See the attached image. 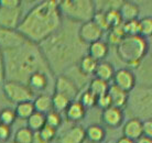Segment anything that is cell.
I'll return each mask as SVG.
<instances>
[{"label":"cell","mask_w":152,"mask_h":143,"mask_svg":"<svg viewBox=\"0 0 152 143\" xmlns=\"http://www.w3.org/2000/svg\"><path fill=\"white\" fill-rule=\"evenodd\" d=\"M63 15L58 1L44 0L31 8L18 26V31L26 40L40 45L62 28Z\"/></svg>","instance_id":"cell-1"},{"label":"cell","mask_w":152,"mask_h":143,"mask_svg":"<svg viewBox=\"0 0 152 143\" xmlns=\"http://www.w3.org/2000/svg\"><path fill=\"white\" fill-rule=\"evenodd\" d=\"M6 63L7 80L27 84L28 79L37 72L46 73L49 65L40 46L27 41L13 50L2 51Z\"/></svg>","instance_id":"cell-2"},{"label":"cell","mask_w":152,"mask_h":143,"mask_svg":"<svg viewBox=\"0 0 152 143\" xmlns=\"http://www.w3.org/2000/svg\"><path fill=\"white\" fill-rule=\"evenodd\" d=\"M77 42H82L80 38L76 40L71 39L69 41V35L65 33V31H61L60 29L39 46L45 57L48 65L57 71L63 69L75 61L80 62L83 57L78 55Z\"/></svg>","instance_id":"cell-3"},{"label":"cell","mask_w":152,"mask_h":143,"mask_svg":"<svg viewBox=\"0 0 152 143\" xmlns=\"http://www.w3.org/2000/svg\"><path fill=\"white\" fill-rule=\"evenodd\" d=\"M148 43L140 35L125 36L117 45V54L120 60L130 66H138L147 53Z\"/></svg>","instance_id":"cell-4"},{"label":"cell","mask_w":152,"mask_h":143,"mask_svg":"<svg viewBox=\"0 0 152 143\" xmlns=\"http://www.w3.org/2000/svg\"><path fill=\"white\" fill-rule=\"evenodd\" d=\"M58 7L62 15L73 22L91 21L96 13L95 2L91 0H62Z\"/></svg>","instance_id":"cell-5"},{"label":"cell","mask_w":152,"mask_h":143,"mask_svg":"<svg viewBox=\"0 0 152 143\" xmlns=\"http://www.w3.org/2000/svg\"><path fill=\"white\" fill-rule=\"evenodd\" d=\"M2 90L8 100L15 105L24 101H33L35 98L34 93L27 84L15 80H6L2 84Z\"/></svg>","instance_id":"cell-6"},{"label":"cell","mask_w":152,"mask_h":143,"mask_svg":"<svg viewBox=\"0 0 152 143\" xmlns=\"http://www.w3.org/2000/svg\"><path fill=\"white\" fill-rule=\"evenodd\" d=\"M22 7L6 8L0 6V29L18 30L22 20Z\"/></svg>","instance_id":"cell-7"},{"label":"cell","mask_w":152,"mask_h":143,"mask_svg":"<svg viewBox=\"0 0 152 143\" xmlns=\"http://www.w3.org/2000/svg\"><path fill=\"white\" fill-rule=\"evenodd\" d=\"M27 42L26 38L18 30L0 29V50L9 51L21 46Z\"/></svg>","instance_id":"cell-8"},{"label":"cell","mask_w":152,"mask_h":143,"mask_svg":"<svg viewBox=\"0 0 152 143\" xmlns=\"http://www.w3.org/2000/svg\"><path fill=\"white\" fill-rule=\"evenodd\" d=\"M78 38L84 44H91L94 42L100 41L104 31L96 24L93 20L88 22L82 23L78 28Z\"/></svg>","instance_id":"cell-9"},{"label":"cell","mask_w":152,"mask_h":143,"mask_svg":"<svg viewBox=\"0 0 152 143\" xmlns=\"http://www.w3.org/2000/svg\"><path fill=\"white\" fill-rule=\"evenodd\" d=\"M55 93L62 94L69 98L71 100H76L75 98L78 95V87L75 84V82L69 76L60 75L55 80Z\"/></svg>","instance_id":"cell-10"},{"label":"cell","mask_w":152,"mask_h":143,"mask_svg":"<svg viewBox=\"0 0 152 143\" xmlns=\"http://www.w3.org/2000/svg\"><path fill=\"white\" fill-rule=\"evenodd\" d=\"M113 80H114V85L125 90L126 93L132 90L136 85V76L128 68H120L117 72H115Z\"/></svg>","instance_id":"cell-11"},{"label":"cell","mask_w":152,"mask_h":143,"mask_svg":"<svg viewBox=\"0 0 152 143\" xmlns=\"http://www.w3.org/2000/svg\"><path fill=\"white\" fill-rule=\"evenodd\" d=\"M86 129L80 124H75L65 130L57 139V143H85Z\"/></svg>","instance_id":"cell-12"},{"label":"cell","mask_w":152,"mask_h":143,"mask_svg":"<svg viewBox=\"0 0 152 143\" xmlns=\"http://www.w3.org/2000/svg\"><path fill=\"white\" fill-rule=\"evenodd\" d=\"M102 120L106 125L110 128H116L119 127L122 123L124 120V112L121 109H119L117 107L111 106L109 108L103 110L102 113Z\"/></svg>","instance_id":"cell-13"},{"label":"cell","mask_w":152,"mask_h":143,"mask_svg":"<svg viewBox=\"0 0 152 143\" xmlns=\"http://www.w3.org/2000/svg\"><path fill=\"white\" fill-rule=\"evenodd\" d=\"M122 133L125 138L132 140V141H137L140 139L141 136H143V130H142V121H140L137 118L130 119L125 123L124 129H122Z\"/></svg>","instance_id":"cell-14"},{"label":"cell","mask_w":152,"mask_h":143,"mask_svg":"<svg viewBox=\"0 0 152 143\" xmlns=\"http://www.w3.org/2000/svg\"><path fill=\"white\" fill-rule=\"evenodd\" d=\"M27 85L30 87V89L34 94H43V90H45L49 85V78L48 74L44 72H37L29 77Z\"/></svg>","instance_id":"cell-15"},{"label":"cell","mask_w":152,"mask_h":143,"mask_svg":"<svg viewBox=\"0 0 152 143\" xmlns=\"http://www.w3.org/2000/svg\"><path fill=\"white\" fill-rule=\"evenodd\" d=\"M109 51V46L108 43L105 41H97L91 43L87 46V54L89 56H91L93 58H95L98 62L104 61V58L107 56Z\"/></svg>","instance_id":"cell-16"},{"label":"cell","mask_w":152,"mask_h":143,"mask_svg":"<svg viewBox=\"0 0 152 143\" xmlns=\"http://www.w3.org/2000/svg\"><path fill=\"white\" fill-rule=\"evenodd\" d=\"M86 108L80 104V100H73L65 111L66 119L72 122H78L85 117Z\"/></svg>","instance_id":"cell-17"},{"label":"cell","mask_w":152,"mask_h":143,"mask_svg":"<svg viewBox=\"0 0 152 143\" xmlns=\"http://www.w3.org/2000/svg\"><path fill=\"white\" fill-rule=\"evenodd\" d=\"M119 13L122 19V22L137 20L139 15V7L138 4L131 1H122L121 6L119 8Z\"/></svg>","instance_id":"cell-18"},{"label":"cell","mask_w":152,"mask_h":143,"mask_svg":"<svg viewBox=\"0 0 152 143\" xmlns=\"http://www.w3.org/2000/svg\"><path fill=\"white\" fill-rule=\"evenodd\" d=\"M108 95L110 97L111 105L114 107H117L119 109H121L122 107H125L128 100V93L120 89L116 85H110L108 89Z\"/></svg>","instance_id":"cell-19"},{"label":"cell","mask_w":152,"mask_h":143,"mask_svg":"<svg viewBox=\"0 0 152 143\" xmlns=\"http://www.w3.org/2000/svg\"><path fill=\"white\" fill-rule=\"evenodd\" d=\"M33 105H34L35 111L46 115L53 110L52 96L49 94H39L38 96H35Z\"/></svg>","instance_id":"cell-20"},{"label":"cell","mask_w":152,"mask_h":143,"mask_svg":"<svg viewBox=\"0 0 152 143\" xmlns=\"http://www.w3.org/2000/svg\"><path fill=\"white\" fill-rule=\"evenodd\" d=\"M98 63V61H96L95 58L89 56L88 54H85L78 62V68H80V72L84 76L95 75Z\"/></svg>","instance_id":"cell-21"},{"label":"cell","mask_w":152,"mask_h":143,"mask_svg":"<svg viewBox=\"0 0 152 143\" xmlns=\"http://www.w3.org/2000/svg\"><path fill=\"white\" fill-rule=\"evenodd\" d=\"M95 76L96 78L105 80L107 83L110 82L111 79H114V76H115L114 66L109 62H106V61L99 62L98 65H97V68H96Z\"/></svg>","instance_id":"cell-22"},{"label":"cell","mask_w":152,"mask_h":143,"mask_svg":"<svg viewBox=\"0 0 152 143\" xmlns=\"http://www.w3.org/2000/svg\"><path fill=\"white\" fill-rule=\"evenodd\" d=\"M106 136V131L98 124H91L86 129V140L91 143L103 142Z\"/></svg>","instance_id":"cell-23"},{"label":"cell","mask_w":152,"mask_h":143,"mask_svg":"<svg viewBox=\"0 0 152 143\" xmlns=\"http://www.w3.org/2000/svg\"><path fill=\"white\" fill-rule=\"evenodd\" d=\"M45 124H46L45 115L41 112H38V111H35V112L27 120V127L29 129H31L33 132L41 131Z\"/></svg>","instance_id":"cell-24"},{"label":"cell","mask_w":152,"mask_h":143,"mask_svg":"<svg viewBox=\"0 0 152 143\" xmlns=\"http://www.w3.org/2000/svg\"><path fill=\"white\" fill-rule=\"evenodd\" d=\"M15 113H17V117L19 119H22V120H28L35 112L33 101L20 102V104L15 106Z\"/></svg>","instance_id":"cell-25"},{"label":"cell","mask_w":152,"mask_h":143,"mask_svg":"<svg viewBox=\"0 0 152 143\" xmlns=\"http://www.w3.org/2000/svg\"><path fill=\"white\" fill-rule=\"evenodd\" d=\"M72 102V100L67 98L66 96L58 93H54L52 96V105H53V110L56 112H65L69 104Z\"/></svg>","instance_id":"cell-26"},{"label":"cell","mask_w":152,"mask_h":143,"mask_svg":"<svg viewBox=\"0 0 152 143\" xmlns=\"http://www.w3.org/2000/svg\"><path fill=\"white\" fill-rule=\"evenodd\" d=\"M109 86H110V85H108L107 82L95 77V78L91 82V84H89L88 89L95 95L96 97L98 98V97H100V96H104V95L108 94Z\"/></svg>","instance_id":"cell-27"},{"label":"cell","mask_w":152,"mask_h":143,"mask_svg":"<svg viewBox=\"0 0 152 143\" xmlns=\"http://www.w3.org/2000/svg\"><path fill=\"white\" fill-rule=\"evenodd\" d=\"M34 132L28 127H21L15 131L13 141L17 143H33Z\"/></svg>","instance_id":"cell-28"},{"label":"cell","mask_w":152,"mask_h":143,"mask_svg":"<svg viewBox=\"0 0 152 143\" xmlns=\"http://www.w3.org/2000/svg\"><path fill=\"white\" fill-rule=\"evenodd\" d=\"M17 118L18 117H17L15 110L10 108V107H6V108L0 110V123L11 127L15 122Z\"/></svg>","instance_id":"cell-29"},{"label":"cell","mask_w":152,"mask_h":143,"mask_svg":"<svg viewBox=\"0 0 152 143\" xmlns=\"http://www.w3.org/2000/svg\"><path fill=\"white\" fill-rule=\"evenodd\" d=\"M106 19L107 23L110 29H114L116 26H121L122 19L120 17V13H119V10H116V9H109V10H106Z\"/></svg>","instance_id":"cell-30"},{"label":"cell","mask_w":152,"mask_h":143,"mask_svg":"<svg viewBox=\"0 0 152 143\" xmlns=\"http://www.w3.org/2000/svg\"><path fill=\"white\" fill-rule=\"evenodd\" d=\"M122 28H124L126 36L140 35V26H139V21L138 20H132V21L124 22L122 23Z\"/></svg>","instance_id":"cell-31"},{"label":"cell","mask_w":152,"mask_h":143,"mask_svg":"<svg viewBox=\"0 0 152 143\" xmlns=\"http://www.w3.org/2000/svg\"><path fill=\"white\" fill-rule=\"evenodd\" d=\"M139 26H140V36L148 38L152 35V17H145L139 20Z\"/></svg>","instance_id":"cell-32"},{"label":"cell","mask_w":152,"mask_h":143,"mask_svg":"<svg viewBox=\"0 0 152 143\" xmlns=\"http://www.w3.org/2000/svg\"><path fill=\"white\" fill-rule=\"evenodd\" d=\"M45 119H46V124L50 125V127H52V128L56 129V130L61 127L62 121H63L61 113L56 112V111H54V110L50 111L49 113H46Z\"/></svg>","instance_id":"cell-33"},{"label":"cell","mask_w":152,"mask_h":143,"mask_svg":"<svg viewBox=\"0 0 152 143\" xmlns=\"http://www.w3.org/2000/svg\"><path fill=\"white\" fill-rule=\"evenodd\" d=\"M80 101L85 108H91L97 104V97L89 89H87L80 95Z\"/></svg>","instance_id":"cell-34"},{"label":"cell","mask_w":152,"mask_h":143,"mask_svg":"<svg viewBox=\"0 0 152 143\" xmlns=\"http://www.w3.org/2000/svg\"><path fill=\"white\" fill-rule=\"evenodd\" d=\"M93 21H94L103 31L110 30V28H109L108 23H107L106 12L104 11V10H99V11L96 10V13H95V15H94V18H93Z\"/></svg>","instance_id":"cell-35"},{"label":"cell","mask_w":152,"mask_h":143,"mask_svg":"<svg viewBox=\"0 0 152 143\" xmlns=\"http://www.w3.org/2000/svg\"><path fill=\"white\" fill-rule=\"evenodd\" d=\"M56 131H57L56 129H54L52 127L48 125V124H45L41 131H39V133H40V136L45 140L46 142L51 143L55 139V136H56Z\"/></svg>","instance_id":"cell-36"},{"label":"cell","mask_w":152,"mask_h":143,"mask_svg":"<svg viewBox=\"0 0 152 143\" xmlns=\"http://www.w3.org/2000/svg\"><path fill=\"white\" fill-rule=\"evenodd\" d=\"M96 106H98L100 109H107V108H109L111 107V100H110V97H109V95L106 94L104 95V96H100V97L97 98V104Z\"/></svg>","instance_id":"cell-37"},{"label":"cell","mask_w":152,"mask_h":143,"mask_svg":"<svg viewBox=\"0 0 152 143\" xmlns=\"http://www.w3.org/2000/svg\"><path fill=\"white\" fill-rule=\"evenodd\" d=\"M11 136V128L9 125L0 123V141L2 142H8Z\"/></svg>","instance_id":"cell-38"},{"label":"cell","mask_w":152,"mask_h":143,"mask_svg":"<svg viewBox=\"0 0 152 143\" xmlns=\"http://www.w3.org/2000/svg\"><path fill=\"white\" fill-rule=\"evenodd\" d=\"M7 80V73H6V63H4V54L0 50V84H4Z\"/></svg>","instance_id":"cell-39"},{"label":"cell","mask_w":152,"mask_h":143,"mask_svg":"<svg viewBox=\"0 0 152 143\" xmlns=\"http://www.w3.org/2000/svg\"><path fill=\"white\" fill-rule=\"evenodd\" d=\"M142 130H143V136L152 140V119H148L142 122Z\"/></svg>","instance_id":"cell-40"},{"label":"cell","mask_w":152,"mask_h":143,"mask_svg":"<svg viewBox=\"0 0 152 143\" xmlns=\"http://www.w3.org/2000/svg\"><path fill=\"white\" fill-rule=\"evenodd\" d=\"M0 6L6 8H19L21 6L20 0H0Z\"/></svg>","instance_id":"cell-41"},{"label":"cell","mask_w":152,"mask_h":143,"mask_svg":"<svg viewBox=\"0 0 152 143\" xmlns=\"http://www.w3.org/2000/svg\"><path fill=\"white\" fill-rule=\"evenodd\" d=\"M33 143H48L45 140L43 139L39 132H34V139H33Z\"/></svg>","instance_id":"cell-42"},{"label":"cell","mask_w":152,"mask_h":143,"mask_svg":"<svg viewBox=\"0 0 152 143\" xmlns=\"http://www.w3.org/2000/svg\"><path fill=\"white\" fill-rule=\"evenodd\" d=\"M134 143H152V140L145 136H141L140 139H138Z\"/></svg>","instance_id":"cell-43"},{"label":"cell","mask_w":152,"mask_h":143,"mask_svg":"<svg viewBox=\"0 0 152 143\" xmlns=\"http://www.w3.org/2000/svg\"><path fill=\"white\" fill-rule=\"evenodd\" d=\"M116 143H134V141L128 139V138H125V136H122V138H120L119 140H117V142H116Z\"/></svg>","instance_id":"cell-44"},{"label":"cell","mask_w":152,"mask_h":143,"mask_svg":"<svg viewBox=\"0 0 152 143\" xmlns=\"http://www.w3.org/2000/svg\"><path fill=\"white\" fill-rule=\"evenodd\" d=\"M6 143H17V142H15L13 140H9V141H8V142H6Z\"/></svg>","instance_id":"cell-45"}]
</instances>
